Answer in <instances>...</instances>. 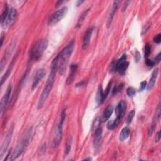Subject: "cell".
<instances>
[{"mask_svg": "<svg viewBox=\"0 0 161 161\" xmlns=\"http://www.w3.org/2000/svg\"><path fill=\"white\" fill-rule=\"evenodd\" d=\"M59 56H57L52 62L51 73L49 74L47 83L45 85L42 93L40 95L37 104V108L38 110L41 109L45 103L46 102L47 98L49 96V94L51 92L53 86V83L55 81L56 75L57 71L58 70V64H59Z\"/></svg>", "mask_w": 161, "mask_h": 161, "instance_id": "cell-1", "label": "cell"}, {"mask_svg": "<svg viewBox=\"0 0 161 161\" xmlns=\"http://www.w3.org/2000/svg\"><path fill=\"white\" fill-rule=\"evenodd\" d=\"M65 118H66V112H65V110H63L61 115L59 122V123H58L57 127L56 129V135L52 142V146L53 147H54V148L59 146V145L60 144V143L61 142L62 135H63V125H64Z\"/></svg>", "mask_w": 161, "mask_h": 161, "instance_id": "cell-6", "label": "cell"}, {"mask_svg": "<svg viewBox=\"0 0 161 161\" xmlns=\"http://www.w3.org/2000/svg\"><path fill=\"white\" fill-rule=\"evenodd\" d=\"M113 112V106L111 105H109L108 106H107L104 111L103 114L102 118H101V121H103V122H105V121L108 120L110 118L111 115H112Z\"/></svg>", "mask_w": 161, "mask_h": 161, "instance_id": "cell-19", "label": "cell"}, {"mask_svg": "<svg viewBox=\"0 0 161 161\" xmlns=\"http://www.w3.org/2000/svg\"><path fill=\"white\" fill-rule=\"evenodd\" d=\"M48 46V40L46 38L40 40L35 43L30 51V58L32 61H37L42 56Z\"/></svg>", "mask_w": 161, "mask_h": 161, "instance_id": "cell-4", "label": "cell"}, {"mask_svg": "<svg viewBox=\"0 0 161 161\" xmlns=\"http://www.w3.org/2000/svg\"><path fill=\"white\" fill-rule=\"evenodd\" d=\"M145 63H146V65L148 67H149V68H152V67H154L155 65V62L153 60H150L149 59H147L146 60Z\"/></svg>", "mask_w": 161, "mask_h": 161, "instance_id": "cell-35", "label": "cell"}, {"mask_svg": "<svg viewBox=\"0 0 161 161\" xmlns=\"http://www.w3.org/2000/svg\"><path fill=\"white\" fill-rule=\"evenodd\" d=\"M120 119H118L117 118H116L115 120H111L109 121V122L107 123V128L110 130H114L116 127L118 126V125L120 123Z\"/></svg>", "mask_w": 161, "mask_h": 161, "instance_id": "cell-24", "label": "cell"}, {"mask_svg": "<svg viewBox=\"0 0 161 161\" xmlns=\"http://www.w3.org/2000/svg\"><path fill=\"white\" fill-rule=\"evenodd\" d=\"M11 91H12V87L11 85H9L7 89H6V92L3 96L1 101V105H0V112H1V115L3 114L4 111H5V110L6 108L7 105L9 103V100H10V98Z\"/></svg>", "mask_w": 161, "mask_h": 161, "instance_id": "cell-9", "label": "cell"}, {"mask_svg": "<svg viewBox=\"0 0 161 161\" xmlns=\"http://www.w3.org/2000/svg\"><path fill=\"white\" fill-rule=\"evenodd\" d=\"M130 130L128 127H126L123 128L120 133V135H119L120 140L123 142L126 139H127L130 136Z\"/></svg>", "mask_w": 161, "mask_h": 161, "instance_id": "cell-21", "label": "cell"}, {"mask_svg": "<svg viewBox=\"0 0 161 161\" xmlns=\"http://www.w3.org/2000/svg\"><path fill=\"white\" fill-rule=\"evenodd\" d=\"M78 66L77 64H72L70 66V73L68 76V78L66 80V84L69 86L71 83L73 82L74 80L75 76H76V73L78 71Z\"/></svg>", "mask_w": 161, "mask_h": 161, "instance_id": "cell-16", "label": "cell"}, {"mask_svg": "<svg viewBox=\"0 0 161 161\" xmlns=\"http://www.w3.org/2000/svg\"><path fill=\"white\" fill-rule=\"evenodd\" d=\"M73 137L70 135L68 140H67L66 144V149H65V152H64V154L65 155H68L70 152V151L71 150V147H72L73 145Z\"/></svg>", "mask_w": 161, "mask_h": 161, "instance_id": "cell-25", "label": "cell"}, {"mask_svg": "<svg viewBox=\"0 0 161 161\" xmlns=\"http://www.w3.org/2000/svg\"><path fill=\"white\" fill-rule=\"evenodd\" d=\"M15 45H16V40H13L11 43L9 45L8 47L7 48L6 52L4 53V55L3 56V57L2 58L1 61V66H1V71H2V70L3 69L4 66H5L9 57H10V56L11 54V52L13 49H14Z\"/></svg>", "mask_w": 161, "mask_h": 161, "instance_id": "cell-10", "label": "cell"}, {"mask_svg": "<svg viewBox=\"0 0 161 161\" xmlns=\"http://www.w3.org/2000/svg\"><path fill=\"white\" fill-rule=\"evenodd\" d=\"M129 62L127 61V54L124 53L118 61L114 62L111 66V69L110 72H117L121 76L125 75L127 68H128Z\"/></svg>", "mask_w": 161, "mask_h": 161, "instance_id": "cell-5", "label": "cell"}, {"mask_svg": "<svg viewBox=\"0 0 161 161\" xmlns=\"http://www.w3.org/2000/svg\"><path fill=\"white\" fill-rule=\"evenodd\" d=\"M89 10H90V9H89H89H87V10H85V11L82 13L81 15L80 16L79 19V20H78V23H77L76 25V28H79L80 27V26H82V25H83V22L84 21L85 19H86V16H87V15H88V12L89 11Z\"/></svg>", "mask_w": 161, "mask_h": 161, "instance_id": "cell-23", "label": "cell"}, {"mask_svg": "<svg viewBox=\"0 0 161 161\" xmlns=\"http://www.w3.org/2000/svg\"><path fill=\"white\" fill-rule=\"evenodd\" d=\"M95 138H94V145L95 147H98L100 145V142L102 138L103 135V130L101 128H99L96 130V131L95 132Z\"/></svg>", "mask_w": 161, "mask_h": 161, "instance_id": "cell-20", "label": "cell"}, {"mask_svg": "<svg viewBox=\"0 0 161 161\" xmlns=\"http://www.w3.org/2000/svg\"><path fill=\"white\" fill-rule=\"evenodd\" d=\"M103 89L101 85H100L99 88H98V92L96 96V102L98 105L103 103Z\"/></svg>", "mask_w": 161, "mask_h": 161, "instance_id": "cell-22", "label": "cell"}, {"mask_svg": "<svg viewBox=\"0 0 161 161\" xmlns=\"http://www.w3.org/2000/svg\"><path fill=\"white\" fill-rule=\"evenodd\" d=\"M33 127H30L23 133V135L21 136L20 140L18 142L14 151H13L11 158V160H14L17 158H19L24 153L26 147L30 144L31 140H32L33 137Z\"/></svg>", "mask_w": 161, "mask_h": 161, "instance_id": "cell-2", "label": "cell"}, {"mask_svg": "<svg viewBox=\"0 0 161 161\" xmlns=\"http://www.w3.org/2000/svg\"><path fill=\"white\" fill-rule=\"evenodd\" d=\"M84 1H78L77 2H76V6L78 7V6H79L80 5H81V4L82 3H83Z\"/></svg>", "mask_w": 161, "mask_h": 161, "instance_id": "cell-44", "label": "cell"}, {"mask_svg": "<svg viewBox=\"0 0 161 161\" xmlns=\"http://www.w3.org/2000/svg\"><path fill=\"white\" fill-rule=\"evenodd\" d=\"M74 45V41L72 40L62 49V51L59 53V54H58L60 61L59 65L58 64V71H59V73L61 75H63L65 73L67 66L68 64L69 60L73 52Z\"/></svg>", "mask_w": 161, "mask_h": 161, "instance_id": "cell-3", "label": "cell"}, {"mask_svg": "<svg viewBox=\"0 0 161 161\" xmlns=\"http://www.w3.org/2000/svg\"><path fill=\"white\" fill-rule=\"evenodd\" d=\"M64 1H57V6H59V5H60V4H61L62 3H64Z\"/></svg>", "mask_w": 161, "mask_h": 161, "instance_id": "cell-45", "label": "cell"}, {"mask_svg": "<svg viewBox=\"0 0 161 161\" xmlns=\"http://www.w3.org/2000/svg\"><path fill=\"white\" fill-rule=\"evenodd\" d=\"M135 110H133L131 111H130L129 113L127 115V117L126 120H125V121H126V123L128 125L130 124V123L132 122L134 116H135Z\"/></svg>", "mask_w": 161, "mask_h": 161, "instance_id": "cell-29", "label": "cell"}, {"mask_svg": "<svg viewBox=\"0 0 161 161\" xmlns=\"http://www.w3.org/2000/svg\"><path fill=\"white\" fill-rule=\"evenodd\" d=\"M111 85H112V83L110 82L109 84H108V86H107L106 89H105V91H103V102L105 101V100L108 97V95L110 94V92L111 91Z\"/></svg>", "mask_w": 161, "mask_h": 161, "instance_id": "cell-30", "label": "cell"}, {"mask_svg": "<svg viewBox=\"0 0 161 161\" xmlns=\"http://www.w3.org/2000/svg\"><path fill=\"white\" fill-rule=\"evenodd\" d=\"M132 1H125L124 2V4H123V7H122V11H125V10H126V9L127 8L128 6L129 5V4Z\"/></svg>", "mask_w": 161, "mask_h": 161, "instance_id": "cell-40", "label": "cell"}, {"mask_svg": "<svg viewBox=\"0 0 161 161\" xmlns=\"http://www.w3.org/2000/svg\"><path fill=\"white\" fill-rule=\"evenodd\" d=\"M158 74H159V69L157 68L154 69V71L152 73V77L149 80V82L148 84L147 85V90L148 91H150L154 88L155 84L156 83V80H157V78L158 76Z\"/></svg>", "mask_w": 161, "mask_h": 161, "instance_id": "cell-18", "label": "cell"}, {"mask_svg": "<svg viewBox=\"0 0 161 161\" xmlns=\"http://www.w3.org/2000/svg\"><path fill=\"white\" fill-rule=\"evenodd\" d=\"M101 122V119L100 117H98L95 120L92 125L91 130L93 132H95L96 131V130L100 128Z\"/></svg>", "mask_w": 161, "mask_h": 161, "instance_id": "cell-28", "label": "cell"}, {"mask_svg": "<svg viewBox=\"0 0 161 161\" xmlns=\"http://www.w3.org/2000/svg\"><path fill=\"white\" fill-rule=\"evenodd\" d=\"M160 140V132L159 131L157 133H156V135L155 137V143H157Z\"/></svg>", "mask_w": 161, "mask_h": 161, "instance_id": "cell-41", "label": "cell"}, {"mask_svg": "<svg viewBox=\"0 0 161 161\" xmlns=\"http://www.w3.org/2000/svg\"><path fill=\"white\" fill-rule=\"evenodd\" d=\"M150 46L149 43H147L145 47V57L147 58L149 57V54L150 53Z\"/></svg>", "mask_w": 161, "mask_h": 161, "instance_id": "cell-33", "label": "cell"}, {"mask_svg": "<svg viewBox=\"0 0 161 161\" xmlns=\"http://www.w3.org/2000/svg\"><path fill=\"white\" fill-rule=\"evenodd\" d=\"M84 83H85L84 81V80H83V81H81V82L78 83L76 86V87H82L83 86H84Z\"/></svg>", "mask_w": 161, "mask_h": 161, "instance_id": "cell-42", "label": "cell"}, {"mask_svg": "<svg viewBox=\"0 0 161 161\" xmlns=\"http://www.w3.org/2000/svg\"><path fill=\"white\" fill-rule=\"evenodd\" d=\"M9 11H10V10L8 9V4H7V3H5V4H4V6L3 13H2V14L1 15V24H3L4 22L5 21L6 18L8 15Z\"/></svg>", "mask_w": 161, "mask_h": 161, "instance_id": "cell-26", "label": "cell"}, {"mask_svg": "<svg viewBox=\"0 0 161 161\" xmlns=\"http://www.w3.org/2000/svg\"><path fill=\"white\" fill-rule=\"evenodd\" d=\"M93 30H94L93 27L89 28L87 30L86 32L84 34V36L83 40V44H82V48L84 51H86L87 49L89 47V46H90V40L93 35Z\"/></svg>", "mask_w": 161, "mask_h": 161, "instance_id": "cell-11", "label": "cell"}, {"mask_svg": "<svg viewBox=\"0 0 161 161\" xmlns=\"http://www.w3.org/2000/svg\"><path fill=\"white\" fill-rule=\"evenodd\" d=\"M127 95L129 97L132 98L136 95V91H135V89H134V88L129 87L127 90Z\"/></svg>", "mask_w": 161, "mask_h": 161, "instance_id": "cell-31", "label": "cell"}, {"mask_svg": "<svg viewBox=\"0 0 161 161\" xmlns=\"http://www.w3.org/2000/svg\"><path fill=\"white\" fill-rule=\"evenodd\" d=\"M124 87V84L123 83L122 84H120L119 86L117 88H115V89H113V94H115V93H117L118 92H120L123 89Z\"/></svg>", "mask_w": 161, "mask_h": 161, "instance_id": "cell-34", "label": "cell"}, {"mask_svg": "<svg viewBox=\"0 0 161 161\" xmlns=\"http://www.w3.org/2000/svg\"><path fill=\"white\" fill-rule=\"evenodd\" d=\"M126 109H127V103L123 100L120 101L115 108V114H116V116H117V118L118 119H121Z\"/></svg>", "mask_w": 161, "mask_h": 161, "instance_id": "cell-14", "label": "cell"}, {"mask_svg": "<svg viewBox=\"0 0 161 161\" xmlns=\"http://www.w3.org/2000/svg\"><path fill=\"white\" fill-rule=\"evenodd\" d=\"M152 25V23L151 22H148L144 26V28H143L142 30V32H141V35H145L147 32H148V30L150 29V26Z\"/></svg>", "mask_w": 161, "mask_h": 161, "instance_id": "cell-32", "label": "cell"}, {"mask_svg": "<svg viewBox=\"0 0 161 161\" xmlns=\"http://www.w3.org/2000/svg\"><path fill=\"white\" fill-rule=\"evenodd\" d=\"M46 74V71L43 69H39L37 71L36 74H35V76L32 86V91L35 90V89L37 88L38 84L42 80V79L45 77Z\"/></svg>", "mask_w": 161, "mask_h": 161, "instance_id": "cell-12", "label": "cell"}, {"mask_svg": "<svg viewBox=\"0 0 161 161\" xmlns=\"http://www.w3.org/2000/svg\"><path fill=\"white\" fill-rule=\"evenodd\" d=\"M155 124L152 123L150 126V127L149 128V130H148L149 136H151L152 135V133H153L154 130V128H155Z\"/></svg>", "mask_w": 161, "mask_h": 161, "instance_id": "cell-38", "label": "cell"}, {"mask_svg": "<svg viewBox=\"0 0 161 161\" xmlns=\"http://www.w3.org/2000/svg\"><path fill=\"white\" fill-rule=\"evenodd\" d=\"M17 16H18V11L16 9L13 8H10V11H9L8 15L6 18L5 21H4L3 24H1L2 27L3 28H8L9 26L12 25L16 21Z\"/></svg>", "mask_w": 161, "mask_h": 161, "instance_id": "cell-8", "label": "cell"}, {"mask_svg": "<svg viewBox=\"0 0 161 161\" xmlns=\"http://www.w3.org/2000/svg\"><path fill=\"white\" fill-rule=\"evenodd\" d=\"M147 82L145 81V80H144V81H142L141 83H140V87H139V89H138V91H139L140 92V91H144V89L146 88L147 87Z\"/></svg>", "mask_w": 161, "mask_h": 161, "instance_id": "cell-36", "label": "cell"}, {"mask_svg": "<svg viewBox=\"0 0 161 161\" xmlns=\"http://www.w3.org/2000/svg\"><path fill=\"white\" fill-rule=\"evenodd\" d=\"M160 113H161V108H160V103H159L157 108H156L154 116V118H153V123L156 124V123L157 122V121L159 120L160 117Z\"/></svg>", "mask_w": 161, "mask_h": 161, "instance_id": "cell-27", "label": "cell"}, {"mask_svg": "<svg viewBox=\"0 0 161 161\" xmlns=\"http://www.w3.org/2000/svg\"><path fill=\"white\" fill-rule=\"evenodd\" d=\"M17 56L18 54H16V56L13 58V59L11 62V63L10 64V66H9L8 68L7 69L6 73H4V74L3 76L1 77V86H3V83L6 81V79L8 78V77L10 76L11 73V71H12V69L13 68V67H14V64L15 63V62L16 61V59H17Z\"/></svg>", "mask_w": 161, "mask_h": 161, "instance_id": "cell-15", "label": "cell"}, {"mask_svg": "<svg viewBox=\"0 0 161 161\" xmlns=\"http://www.w3.org/2000/svg\"><path fill=\"white\" fill-rule=\"evenodd\" d=\"M120 1H114L113 2V8L112 10H111L110 15L108 16V20H107V22H106V26L107 28H109L110 26H111V22H112V20L113 19V16H114V15L115 12L117 11V9L118 8V6H119V4L120 3Z\"/></svg>", "mask_w": 161, "mask_h": 161, "instance_id": "cell-17", "label": "cell"}, {"mask_svg": "<svg viewBox=\"0 0 161 161\" xmlns=\"http://www.w3.org/2000/svg\"><path fill=\"white\" fill-rule=\"evenodd\" d=\"M12 133H13V129L10 130V132H9L6 135L5 138H4V140L3 141V144L1 145V150H0V157H2L3 155L4 154V153L6 152V151L8 147V145L11 142Z\"/></svg>", "mask_w": 161, "mask_h": 161, "instance_id": "cell-13", "label": "cell"}, {"mask_svg": "<svg viewBox=\"0 0 161 161\" xmlns=\"http://www.w3.org/2000/svg\"><path fill=\"white\" fill-rule=\"evenodd\" d=\"M4 33H1V47L3 46V41H4Z\"/></svg>", "mask_w": 161, "mask_h": 161, "instance_id": "cell-43", "label": "cell"}, {"mask_svg": "<svg viewBox=\"0 0 161 161\" xmlns=\"http://www.w3.org/2000/svg\"><path fill=\"white\" fill-rule=\"evenodd\" d=\"M161 60V53H159L156 56V57H155V59L153 60L155 62V64H157L158 63H159L160 61Z\"/></svg>", "mask_w": 161, "mask_h": 161, "instance_id": "cell-39", "label": "cell"}, {"mask_svg": "<svg viewBox=\"0 0 161 161\" xmlns=\"http://www.w3.org/2000/svg\"><path fill=\"white\" fill-rule=\"evenodd\" d=\"M154 42L155 43H157V44H159L161 42V34L160 33L155 36V37L154 38Z\"/></svg>", "mask_w": 161, "mask_h": 161, "instance_id": "cell-37", "label": "cell"}, {"mask_svg": "<svg viewBox=\"0 0 161 161\" xmlns=\"http://www.w3.org/2000/svg\"><path fill=\"white\" fill-rule=\"evenodd\" d=\"M68 7L64 6L56 11L55 13H53L48 20V26H53L59 23L60 21H61L66 16L67 13H68Z\"/></svg>", "mask_w": 161, "mask_h": 161, "instance_id": "cell-7", "label": "cell"}]
</instances>
